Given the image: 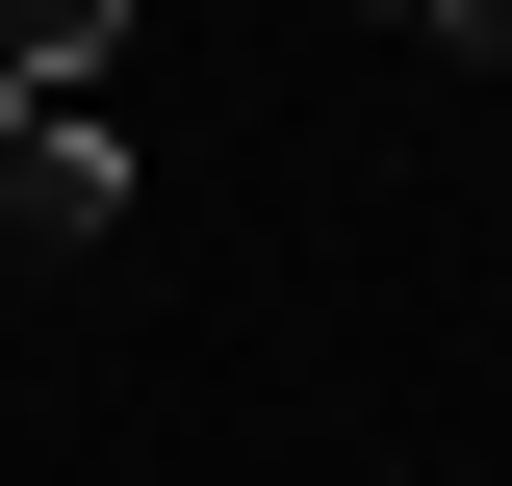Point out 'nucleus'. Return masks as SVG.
I'll list each match as a JSON object with an SVG mask.
<instances>
[{
  "mask_svg": "<svg viewBox=\"0 0 512 486\" xmlns=\"http://www.w3.org/2000/svg\"><path fill=\"white\" fill-rule=\"evenodd\" d=\"M333 26H410V52H461V77L512 52V0H333Z\"/></svg>",
  "mask_w": 512,
  "mask_h": 486,
  "instance_id": "obj_3",
  "label": "nucleus"
},
{
  "mask_svg": "<svg viewBox=\"0 0 512 486\" xmlns=\"http://www.w3.org/2000/svg\"><path fill=\"white\" fill-rule=\"evenodd\" d=\"M0 52H26V77H103V52H128V0H0Z\"/></svg>",
  "mask_w": 512,
  "mask_h": 486,
  "instance_id": "obj_2",
  "label": "nucleus"
},
{
  "mask_svg": "<svg viewBox=\"0 0 512 486\" xmlns=\"http://www.w3.org/2000/svg\"><path fill=\"white\" fill-rule=\"evenodd\" d=\"M103 231H128L103 77H26V52H0V256H103Z\"/></svg>",
  "mask_w": 512,
  "mask_h": 486,
  "instance_id": "obj_1",
  "label": "nucleus"
}]
</instances>
